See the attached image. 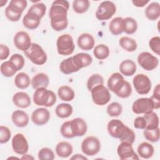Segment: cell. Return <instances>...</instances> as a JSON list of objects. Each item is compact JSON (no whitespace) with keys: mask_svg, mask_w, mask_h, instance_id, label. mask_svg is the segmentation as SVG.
I'll return each mask as SVG.
<instances>
[{"mask_svg":"<svg viewBox=\"0 0 160 160\" xmlns=\"http://www.w3.org/2000/svg\"><path fill=\"white\" fill-rule=\"evenodd\" d=\"M69 8V4L67 1L56 0L52 2L49 14L51 26L55 31H61L67 28Z\"/></svg>","mask_w":160,"mask_h":160,"instance_id":"obj_1","label":"cell"},{"mask_svg":"<svg viewBox=\"0 0 160 160\" xmlns=\"http://www.w3.org/2000/svg\"><path fill=\"white\" fill-rule=\"evenodd\" d=\"M107 129L111 136L119 139L121 142H126L131 144L134 142L136 135L134 131L126 126L119 119L110 120L108 123Z\"/></svg>","mask_w":160,"mask_h":160,"instance_id":"obj_2","label":"cell"},{"mask_svg":"<svg viewBox=\"0 0 160 160\" xmlns=\"http://www.w3.org/2000/svg\"><path fill=\"white\" fill-rule=\"evenodd\" d=\"M32 98L36 105L46 108L52 106L56 103L57 99L56 94L46 88H40L36 89Z\"/></svg>","mask_w":160,"mask_h":160,"instance_id":"obj_3","label":"cell"},{"mask_svg":"<svg viewBox=\"0 0 160 160\" xmlns=\"http://www.w3.org/2000/svg\"><path fill=\"white\" fill-rule=\"evenodd\" d=\"M25 56L34 64L43 65L47 61V54L42 47L37 43L32 42L30 48L24 52Z\"/></svg>","mask_w":160,"mask_h":160,"instance_id":"obj_4","label":"cell"},{"mask_svg":"<svg viewBox=\"0 0 160 160\" xmlns=\"http://www.w3.org/2000/svg\"><path fill=\"white\" fill-rule=\"evenodd\" d=\"M57 51L62 56H68L72 54L75 45L72 36L69 34L60 35L56 41Z\"/></svg>","mask_w":160,"mask_h":160,"instance_id":"obj_5","label":"cell"},{"mask_svg":"<svg viewBox=\"0 0 160 160\" xmlns=\"http://www.w3.org/2000/svg\"><path fill=\"white\" fill-rule=\"evenodd\" d=\"M116 12V4L112 1H105L99 4L95 15L98 20L106 21L111 19Z\"/></svg>","mask_w":160,"mask_h":160,"instance_id":"obj_6","label":"cell"},{"mask_svg":"<svg viewBox=\"0 0 160 160\" xmlns=\"http://www.w3.org/2000/svg\"><path fill=\"white\" fill-rule=\"evenodd\" d=\"M92 101L98 106H104L108 104L111 99V94L108 88L104 85L94 87L91 91Z\"/></svg>","mask_w":160,"mask_h":160,"instance_id":"obj_7","label":"cell"},{"mask_svg":"<svg viewBox=\"0 0 160 160\" xmlns=\"http://www.w3.org/2000/svg\"><path fill=\"white\" fill-rule=\"evenodd\" d=\"M81 149L85 155L89 156H94L101 150L100 141L95 136H88L82 141Z\"/></svg>","mask_w":160,"mask_h":160,"instance_id":"obj_8","label":"cell"},{"mask_svg":"<svg viewBox=\"0 0 160 160\" xmlns=\"http://www.w3.org/2000/svg\"><path fill=\"white\" fill-rule=\"evenodd\" d=\"M132 84L136 91L141 95L148 94L152 86L151 79L144 74L135 75L132 79Z\"/></svg>","mask_w":160,"mask_h":160,"instance_id":"obj_9","label":"cell"},{"mask_svg":"<svg viewBox=\"0 0 160 160\" xmlns=\"http://www.w3.org/2000/svg\"><path fill=\"white\" fill-rule=\"evenodd\" d=\"M154 109V103L150 98H141L135 100L132 105V111L137 114H147Z\"/></svg>","mask_w":160,"mask_h":160,"instance_id":"obj_10","label":"cell"},{"mask_svg":"<svg viewBox=\"0 0 160 160\" xmlns=\"http://www.w3.org/2000/svg\"><path fill=\"white\" fill-rule=\"evenodd\" d=\"M138 62L146 71H152L159 64V59L149 52H142L138 56Z\"/></svg>","mask_w":160,"mask_h":160,"instance_id":"obj_11","label":"cell"},{"mask_svg":"<svg viewBox=\"0 0 160 160\" xmlns=\"http://www.w3.org/2000/svg\"><path fill=\"white\" fill-rule=\"evenodd\" d=\"M11 144L13 151L18 154L23 155L28 151L29 144L28 141L22 133L16 134L12 139Z\"/></svg>","mask_w":160,"mask_h":160,"instance_id":"obj_12","label":"cell"},{"mask_svg":"<svg viewBox=\"0 0 160 160\" xmlns=\"http://www.w3.org/2000/svg\"><path fill=\"white\" fill-rule=\"evenodd\" d=\"M13 42L17 49L24 52L27 51L32 44L30 36L28 32L23 31L16 33L13 38Z\"/></svg>","mask_w":160,"mask_h":160,"instance_id":"obj_13","label":"cell"},{"mask_svg":"<svg viewBox=\"0 0 160 160\" xmlns=\"http://www.w3.org/2000/svg\"><path fill=\"white\" fill-rule=\"evenodd\" d=\"M117 153L121 160L139 159V157L134 152L132 144L126 142H121L117 148Z\"/></svg>","mask_w":160,"mask_h":160,"instance_id":"obj_14","label":"cell"},{"mask_svg":"<svg viewBox=\"0 0 160 160\" xmlns=\"http://www.w3.org/2000/svg\"><path fill=\"white\" fill-rule=\"evenodd\" d=\"M50 119V112L45 108H39L35 109L31 114V119L37 126L46 124Z\"/></svg>","mask_w":160,"mask_h":160,"instance_id":"obj_15","label":"cell"},{"mask_svg":"<svg viewBox=\"0 0 160 160\" xmlns=\"http://www.w3.org/2000/svg\"><path fill=\"white\" fill-rule=\"evenodd\" d=\"M72 132L74 137L84 136L87 131L88 126L84 119L81 118H76L70 121Z\"/></svg>","mask_w":160,"mask_h":160,"instance_id":"obj_16","label":"cell"},{"mask_svg":"<svg viewBox=\"0 0 160 160\" xmlns=\"http://www.w3.org/2000/svg\"><path fill=\"white\" fill-rule=\"evenodd\" d=\"M12 102L16 106L24 109L28 108L31 105V99L28 93L19 91L13 95Z\"/></svg>","mask_w":160,"mask_h":160,"instance_id":"obj_17","label":"cell"},{"mask_svg":"<svg viewBox=\"0 0 160 160\" xmlns=\"http://www.w3.org/2000/svg\"><path fill=\"white\" fill-rule=\"evenodd\" d=\"M11 119L16 126L18 128H24L28 124L29 118L25 111L22 110H16L11 114Z\"/></svg>","mask_w":160,"mask_h":160,"instance_id":"obj_18","label":"cell"},{"mask_svg":"<svg viewBox=\"0 0 160 160\" xmlns=\"http://www.w3.org/2000/svg\"><path fill=\"white\" fill-rule=\"evenodd\" d=\"M77 43L80 49L85 51H89L94 48L95 39L91 34L82 33L78 37Z\"/></svg>","mask_w":160,"mask_h":160,"instance_id":"obj_19","label":"cell"},{"mask_svg":"<svg viewBox=\"0 0 160 160\" xmlns=\"http://www.w3.org/2000/svg\"><path fill=\"white\" fill-rule=\"evenodd\" d=\"M74 64L80 69L89 66L92 62V56L85 52H79L72 56Z\"/></svg>","mask_w":160,"mask_h":160,"instance_id":"obj_20","label":"cell"},{"mask_svg":"<svg viewBox=\"0 0 160 160\" xmlns=\"http://www.w3.org/2000/svg\"><path fill=\"white\" fill-rule=\"evenodd\" d=\"M59 70L64 74H70L78 72L80 69L74 64L72 56L62 60L59 64Z\"/></svg>","mask_w":160,"mask_h":160,"instance_id":"obj_21","label":"cell"},{"mask_svg":"<svg viewBox=\"0 0 160 160\" xmlns=\"http://www.w3.org/2000/svg\"><path fill=\"white\" fill-rule=\"evenodd\" d=\"M41 19L37 15L27 12L22 19V24L27 29L32 30L38 28L41 22Z\"/></svg>","mask_w":160,"mask_h":160,"instance_id":"obj_22","label":"cell"},{"mask_svg":"<svg viewBox=\"0 0 160 160\" xmlns=\"http://www.w3.org/2000/svg\"><path fill=\"white\" fill-rule=\"evenodd\" d=\"M49 83V78L48 76L43 72L36 74L31 79V86L34 89L40 88H46L48 86Z\"/></svg>","mask_w":160,"mask_h":160,"instance_id":"obj_23","label":"cell"},{"mask_svg":"<svg viewBox=\"0 0 160 160\" xmlns=\"http://www.w3.org/2000/svg\"><path fill=\"white\" fill-rule=\"evenodd\" d=\"M55 151L58 156L66 158L72 153L73 148L71 143L67 141H61L56 146Z\"/></svg>","mask_w":160,"mask_h":160,"instance_id":"obj_24","label":"cell"},{"mask_svg":"<svg viewBox=\"0 0 160 160\" xmlns=\"http://www.w3.org/2000/svg\"><path fill=\"white\" fill-rule=\"evenodd\" d=\"M136 64L131 59H126L122 61L119 65L120 72L125 76H131L136 71Z\"/></svg>","mask_w":160,"mask_h":160,"instance_id":"obj_25","label":"cell"},{"mask_svg":"<svg viewBox=\"0 0 160 160\" xmlns=\"http://www.w3.org/2000/svg\"><path fill=\"white\" fill-rule=\"evenodd\" d=\"M146 17L151 21H156L160 16V5L158 2H152L148 5L145 11Z\"/></svg>","mask_w":160,"mask_h":160,"instance_id":"obj_26","label":"cell"},{"mask_svg":"<svg viewBox=\"0 0 160 160\" xmlns=\"http://www.w3.org/2000/svg\"><path fill=\"white\" fill-rule=\"evenodd\" d=\"M124 80L122 75L119 72H114L108 78L107 85L108 89L115 93L120 86L121 84Z\"/></svg>","mask_w":160,"mask_h":160,"instance_id":"obj_27","label":"cell"},{"mask_svg":"<svg viewBox=\"0 0 160 160\" xmlns=\"http://www.w3.org/2000/svg\"><path fill=\"white\" fill-rule=\"evenodd\" d=\"M109 29L112 34L118 36L124 32V20L121 17L113 18L109 25Z\"/></svg>","mask_w":160,"mask_h":160,"instance_id":"obj_28","label":"cell"},{"mask_svg":"<svg viewBox=\"0 0 160 160\" xmlns=\"http://www.w3.org/2000/svg\"><path fill=\"white\" fill-rule=\"evenodd\" d=\"M138 155L143 159H149L151 158L154 152V147L152 144L147 142H142L139 144L137 148Z\"/></svg>","mask_w":160,"mask_h":160,"instance_id":"obj_29","label":"cell"},{"mask_svg":"<svg viewBox=\"0 0 160 160\" xmlns=\"http://www.w3.org/2000/svg\"><path fill=\"white\" fill-rule=\"evenodd\" d=\"M58 95L59 99L64 101H71L75 97L74 90L67 85L61 86L58 88Z\"/></svg>","mask_w":160,"mask_h":160,"instance_id":"obj_30","label":"cell"},{"mask_svg":"<svg viewBox=\"0 0 160 160\" xmlns=\"http://www.w3.org/2000/svg\"><path fill=\"white\" fill-rule=\"evenodd\" d=\"M31 82V79L29 75L25 72H21L18 73L14 78L15 86L21 89H24L28 88Z\"/></svg>","mask_w":160,"mask_h":160,"instance_id":"obj_31","label":"cell"},{"mask_svg":"<svg viewBox=\"0 0 160 160\" xmlns=\"http://www.w3.org/2000/svg\"><path fill=\"white\" fill-rule=\"evenodd\" d=\"M73 112L72 106L68 103L59 104L55 109L56 114L60 118H67L69 117Z\"/></svg>","mask_w":160,"mask_h":160,"instance_id":"obj_32","label":"cell"},{"mask_svg":"<svg viewBox=\"0 0 160 160\" xmlns=\"http://www.w3.org/2000/svg\"><path fill=\"white\" fill-rule=\"evenodd\" d=\"M0 71L2 75L7 78L13 76L18 71L16 66L10 60L4 61L1 64Z\"/></svg>","mask_w":160,"mask_h":160,"instance_id":"obj_33","label":"cell"},{"mask_svg":"<svg viewBox=\"0 0 160 160\" xmlns=\"http://www.w3.org/2000/svg\"><path fill=\"white\" fill-rule=\"evenodd\" d=\"M119 43L120 46L128 52H133L136 50L138 47L136 41L134 39L128 36L121 38Z\"/></svg>","mask_w":160,"mask_h":160,"instance_id":"obj_34","label":"cell"},{"mask_svg":"<svg viewBox=\"0 0 160 160\" xmlns=\"http://www.w3.org/2000/svg\"><path fill=\"white\" fill-rule=\"evenodd\" d=\"M143 116L146 122V126L145 129H154L159 128V117L156 112L152 111L151 112L144 114Z\"/></svg>","mask_w":160,"mask_h":160,"instance_id":"obj_35","label":"cell"},{"mask_svg":"<svg viewBox=\"0 0 160 160\" xmlns=\"http://www.w3.org/2000/svg\"><path fill=\"white\" fill-rule=\"evenodd\" d=\"M27 4L28 2L26 0H12L9 2L7 8L12 12L22 15L24 10L27 7Z\"/></svg>","mask_w":160,"mask_h":160,"instance_id":"obj_36","label":"cell"},{"mask_svg":"<svg viewBox=\"0 0 160 160\" xmlns=\"http://www.w3.org/2000/svg\"><path fill=\"white\" fill-rule=\"evenodd\" d=\"M115 94L117 96L121 98L124 99L129 98L132 94L131 85L129 82L124 80Z\"/></svg>","mask_w":160,"mask_h":160,"instance_id":"obj_37","label":"cell"},{"mask_svg":"<svg viewBox=\"0 0 160 160\" xmlns=\"http://www.w3.org/2000/svg\"><path fill=\"white\" fill-rule=\"evenodd\" d=\"M109 48L104 44H100L95 46L93 50V54L94 57L99 60H103L108 58L109 55Z\"/></svg>","mask_w":160,"mask_h":160,"instance_id":"obj_38","label":"cell"},{"mask_svg":"<svg viewBox=\"0 0 160 160\" xmlns=\"http://www.w3.org/2000/svg\"><path fill=\"white\" fill-rule=\"evenodd\" d=\"M124 20V32L128 34L135 33L138 29V22L131 17H126Z\"/></svg>","mask_w":160,"mask_h":160,"instance_id":"obj_39","label":"cell"},{"mask_svg":"<svg viewBox=\"0 0 160 160\" xmlns=\"http://www.w3.org/2000/svg\"><path fill=\"white\" fill-rule=\"evenodd\" d=\"M90 6L88 0H74L72 2V8L74 12L78 14L86 12Z\"/></svg>","mask_w":160,"mask_h":160,"instance_id":"obj_40","label":"cell"},{"mask_svg":"<svg viewBox=\"0 0 160 160\" xmlns=\"http://www.w3.org/2000/svg\"><path fill=\"white\" fill-rule=\"evenodd\" d=\"M104 79L102 76L99 74H92L88 79L87 88L91 91L94 87L99 85H103Z\"/></svg>","mask_w":160,"mask_h":160,"instance_id":"obj_41","label":"cell"},{"mask_svg":"<svg viewBox=\"0 0 160 160\" xmlns=\"http://www.w3.org/2000/svg\"><path fill=\"white\" fill-rule=\"evenodd\" d=\"M46 11V5L40 2H38L34 4H32L28 9V12L33 13L38 16H39L41 19L44 17Z\"/></svg>","mask_w":160,"mask_h":160,"instance_id":"obj_42","label":"cell"},{"mask_svg":"<svg viewBox=\"0 0 160 160\" xmlns=\"http://www.w3.org/2000/svg\"><path fill=\"white\" fill-rule=\"evenodd\" d=\"M106 111L109 116L118 117L121 114L122 112V107L119 102H112L108 106Z\"/></svg>","mask_w":160,"mask_h":160,"instance_id":"obj_43","label":"cell"},{"mask_svg":"<svg viewBox=\"0 0 160 160\" xmlns=\"http://www.w3.org/2000/svg\"><path fill=\"white\" fill-rule=\"evenodd\" d=\"M144 138L149 141L156 142L159 140V128L154 129H144L143 131Z\"/></svg>","mask_w":160,"mask_h":160,"instance_id":"obj_44","label":"cell"},{"mask_svg":"<svg viewBox=\"0 0 160 160\" xmlns=\"http://www.w3.org/2000/svg\"><path fill=\"white\" fill-rule=\"evenodd\" d=\"M38 158L40 160H53L55 158L52 150L49 148H42L38 152Z\"/></svg>","mask_w":160,"mask_h":160,"instance_id":"obj_45","label":"cell"},{"mask_svg":"<svg viewBox=\"0 0 160 160\" xmlns=\"http://www.w3.org/2000/svg\"><path fill=\"white\" fill-rule=\"evenodd\" d=\"M9 60L14 63V64L16 66L18 71L22 69L25 64V60H24V57L18 53L12 54L10 57Z\"/></svg>","mask_w":160,"mask_h":160,"instance_id":"obj_46","label":"cell"},{"mask_svg":"<svg viewBox=\"0 0 160 160\" xmlns=\"http://www.w3.org/2000/svg\"><path fill=\"white\" fill-rule=\"evenodd\" d=\"M60 132L64 138L70 139L74 137L72 132L70 121H68L62 123L60 128Z\"/></svg>","mask_w":160,"mask_h":160,"instance_id":"obj_47","label":"cell"},{"mask_svg":"<svg viewBox=\"0 0 160 160\" xmlns=\"http://www.w3.org/2000/svg\"><path fill=\"white\" fill-rule=\"evenodd\" d=\"M11 132L10 129L4 126H0V143L4 144L8 142L11 138Z\"/></svg>","mask_w":160,"mask_h":160,"instance_id":"obj_48","label":"cell"},{"mask_svg":"<svg viewBox=\"0 0 160 160\" xmlns=\"http://www.w3.org/2000/svg\"><path fill=\"white\" fill-rule=\"evenodd\" d=\"M149 46L157 55L160 54V38L158 36L152 37L149 41Z\"/></svg>","mask_w":160,"mask_h":160,"instance_id":"obj_49","label":"cell"},{"mask_svg":"<svg viewBox=\"0 0 160 160\" xmlns=\"http://www.w3.org/2000/svg\"><path fill=\"white\" fill-rule=\"evenodd\" d=\"M153 103H154V109H158L160 108V87H159V84H158L153 91V94L150 98Z\"/></svg>","mask_w":160,"mask_h":160,"instance_id":"obj_50","label":"cell"},{"mask_svg":"<svg viewBox=\"0 0 160 160\" xmlns=\"http://www.w3.org/2000/svg\"><path fill=\"white\" fill-rule=\"evenodd\" d=\"M146 126V119L144 116H138L134 121V127L139 129H144Z\"/></svg>","mask_w":160,"mask_h":160,"instance_id":"obj_51","label":"cell"},{"mask_svg":"<svg viewBox=\"0 0 160 160\" xmlns=\"http://www.w3.org/2000/svg\"><path fill=\"white\" fill-rule=\"evenodd\" d=\"M10 51L9 48L3 44H0V59L1 60H5L9 56Z\"/></svg>","mask_w":160,"mask_h":160,"instance_id":"obj_52","label":"cell"},{"mask_svg":"<svg viewBox=\"0 0 160 160\" xmlns=\"http://www.w3.org/2000/svg\"><path fill=\"white\" fill-rule=\"evenodd\" d=\"M149 2V1H145V0H132V3L134 4V6L138 8H142Z\"/></svg>","mask_w":160,"mask_h":160,"instance_id":"obj_53","label":"cell"},{"mask_svg":"<svg viewBox=\"0 0 160 160\" xmlns=\"http://www.w3.org/2000/svg\"><path fill=\"white\" fill-rule=\"evenodd\" d=\"M71 159H78V160H88V158L86 156H84L83 155L81 154H75L74 156H73L71 158Z\"/></svg>","mask_w":160,"mask_h":160,"instance_id":"obj_54","label":"cell"},{"mask_svg":"<svg viewBox=\"0 0 160 160\" xmlns=\"http://www.w3.org/2000/svg\"><path fill=\"white\" fill-rule=\"evenodd\" d=\"M21 159H34V157L31 156L30 154H24L22 155V156L21 158Z\"/></svg>","mask_w":160,"mask_h":160,"instance_id":"obj_55","label":"cell"},{"mask_svg":"<svg viewBox=\"0 0 160 160\" xmlns=\"http://www.w3.org/2000/svg\"><path fill=\"white\" fill-rule=\"evenodd\" d=\"M7 1H4V0H1V1H0V6L1 7H2V6H4L6 3H7Z\"/></svg>","mask_w":160,"mask_h":160,"instance_id":"obj_56","label":"cell"},{"mask_svg":"<svg viewBox=\"0 0 160 160\" xmlns=\"http://www.w3.org/2000/svg\"><path fill=\"white\" fill-rule=\"evenodd\" d=\"M11 158H16V159H19L18 158H16V157H9V158H8V159H11Z\"/></svg>","mask_w":160,"mask_h":160,"instance_id":"obj_57","label":"cell"}]
</instances>
